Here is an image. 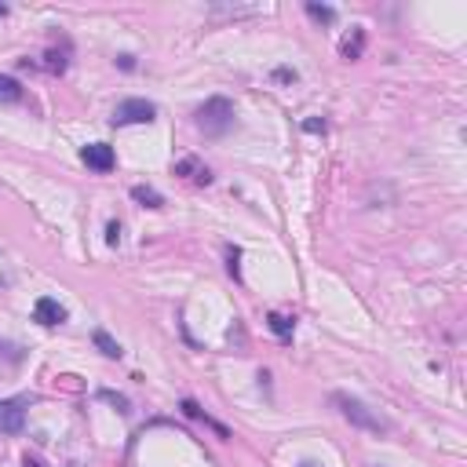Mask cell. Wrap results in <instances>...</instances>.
Instances as JSON below:
<instances>
[{
  "label": "cell",
  "mask_w": 467,
  "mask_h": 467,
  "mask_svg": "<svg viewBox=\"0 0 467 467\" xmlns=\"http://www.w3.org/2000/svg\"><path fill=\"white\" fill-rule=\"evenodd\" d=\"M198 128H201L204 135H227L230 128H234V102L223 99V95L209 99L198 110Z\"/></svg>",
  "instance_id": "obj_2"
},
{
  "label": "cell",
  "mask_w": 467,
  "mask_h": 467,
  "mask_svg": "<svg viewBox=\"0 0 467 467\" xmlns=\"http://www.w3.org/2000/svg\"><path fill=\"white\" fill-rule=\"evenodd\" d=\"M361 44H365V33L354 30V41L343 44V55H347V59H358V55H361Z\"/></svg>",
  "instance_id": "obj_14"
},
{
  "label": "cell",
  "mask_w": 467,
  "mask_h": 467,
  "mask_svg": "<svg viewBox=\"0 0 467 467\" xmlns=\"http://www.w3.org/2000/svg\"><path fill=\"white\" fill-rule=\"evenodd\" d=\"M33 321H41V325H62L66 321V307H59V300H51V296H41L33 307Z\"/></svg>",
  "instance_id": "obj_5"
},
{
  "label": "cell",
  "mask_w": 467,
  "mask_h": 467,
  "mask_svg": "<svg viewBox=\"0 0 467 467\" xmlns=\"http://www.w3.org/2000/svg\"><path fill=\"white\" fill-rule=\"evenodd\" d=\"M102 398H106V401H113V406H117V412H128V398L113 394V391H102Z\"/></svg>",
  "instance_id": "obj_16"
},
{
  "label": "cell",
  "mask_w": 467,
  "mask_h": 467,
  "mask_svg": "<svg viewBox=\"0 0 467 467\" xmlns=\"http://www.w3.org/2000/svg\"><path fill=\"white\" fill-rule=\"evenodd\" d=\"M117 66H121V70H135V59L132 55H117Z\"/></svg>",
  "instance_id": "obj_19"
},
{
  "label": "cell",
  "mask_w": 467,
  "mask_h": 467,
  "mask_svg": "<svg viewBox=\"0 0 467 467\" xmlns=\"http://www.w3.org/2000/svg\"><path fill=\"white\" fill-rule=\"evenodd\" d=\"M238 259H241V252H238V249H230V263H227V270H230L234 278H241V267H238Z\"/></svg>",
  "instance_id": "obj_17"
},
{
  "label": "cell",
  "mask_w": 467,
  "mask_h": 467,
  "mask_svg": "<svg viewBox=\"0 0 467 467\" xmlns=\"http://www.w3.org/2000/svg\"><path fill=\"white\" fill-rule=\"evenodd\" d=\"M303 132H310V135L325 132V121H318V117H307V121H303Z\"/></svg>",
  "instance_id": "obj_15"
},
{
  "label": "cell",
  "mask_w": 467,
  "mask_h": 467,
  "mask_svg": "<svg viewBox=\"0 0 467 467\" xmlns=\"http://www.w3.org/2000/svg\"><path fill=\"white\" fill-rule=\"evenodd\" d=\"M0 15H8V8H4V4H0Z\"/></svg>",
  "instance_id": "obj_22"
},
{
  "label": "cell",
  "mask_w": 467,
  "mask_h": 467,
  "mask_svg": "<svg viewBox=\"0 0 467 467\" xmlns=\"http://www.w3.org/2000/svg\"><path fill=\"white\" fill-rule=\"evenodd\" d=\"M22 423H26V401L22 398L0 401V435H19Z\"/></svg>",
  "instance_id": "obj_4"
},
{
  "label": "cell",
  "mask_w": 467,
  "mask_h": 467,
  "mask_svg": "<svg viewBox=\"0 0 467 467\" xmlns=\"http://www.w3.org/2000/svg\"><path fill=\"white\" fill-rule=\"evenodd\" d=\"M179 409H183V417H190V420H204L209 427H216V431H219V438H230V431H227V427H223V423H216L212 417H204V409H201L193 398H183V406H179Z\"/></svg>",
  "instance_id": "obj_7"
},
{
  "label": "cell",
  "mask_w": 467,
  "mask_h": 467,
  "mask_svg": "<svg viewBox=\"0 0 467 467\" xmlns=\"http://www.w3.org/2000/svg\"><path fill=\"white\" fill-rule=\"evenodd\" d=\"M19 99H22V84L15 77L0 73V102H19Z\"/></svg>",
  "instance_id": "obj_11"
},
{
  "label": "cell",
  "mask_w": 467,
  "mask_h": 467,
  "mask_svg": "<svg viewBox=\"0 0 467 467\" xmlns=\"http://www.w3.org/2000/svg\"><path fill=\"white\" fill-rule=\"evenodd\" d=\"M132 198L142 204V209H161V204H164V198L153 187H132Z\"/></svg>",
  "instance_id": "obj_10"
},
{
  "label": "cell",
  "mask_w": 467,
  "mask_h": 467,
  "mask_svg": "<svg viewBox=\"0 0 467 467\" xmlns=\"http://www.w3.org/2000/svg\"><path fill=\"white\" fill-rule=\"evenodd\" d=\"M22 467H44V464H41V460H30V457H26V464H22Z\"/></svg>",
  "instance_id": "obj_21"
},
{
  "label": "cell",
  "mask_w": 467,
  "mask_h": 467,
  "mask_svg": "<svg viewBox=\"0 0 467 467\" xmlns=\"http://www.w3.org/2000/svg\"><path fill=\"white\" fill-rule=\"evenodd\" d=\"M307 15L318 19V22H336V11H332L329 4H314V0L307 4Z\"/></svg>",
  "instance_id": "obj_13"
},
{
  "label": "cell",
  "mask_w": 467,
  "mask_h": 467,
  "mask_svg": "<svg viewBox=\"0 0 467 467\" xmlns=\"http://www.w3.org/2000/svg\"><path fill=\"white\" fill-rule=\"evenodd\" d=\"M274 77H278V81H296V70H278Z\"/></svg>",
  "instance_id": "obj_20"
},
{
  "label": "cell",
  "mask_w": 467,
  "mask_h": 467,
  "mask_svg": "<svg viewBox=\"0 0 467 467\" xmlns=\"http://www.w3.org/2000/svg\"><path fill=\"white\" fill-rule=\"evenodd\" d=\"M303 467H310V464H303Z\"/></svg>",
  "instance_id": "obj_23"
},
{
  "label": "cell",
  "mask_w": 467,
  "mask_h": 467,
  "mask_svg": "<svg viewBox=\"0 0 467 467\" xmlns=\"http://www.w3.org/2000/svg\"><path fill=\"white\" fill-rule=\"evenodd\" d=\"M267 325H270V332H278L281 340H289L296 321H292V318H285V314H270V318H267Z\"/></svg>",
  "instance_id": "obj_12"
},
{
  "label": "cell",
  "mask_w": 467,
  "mask_h": 467,
  "mask_svg": "<svg viewBox=\"0 0 467 467\" xmlns=\"http://www.w3.org/2000/svg\"><path fill=\"white\" fill-rule=\"evenodd\" d=\"M92 340H95V347H99L106 358H121V343H117L106 329H95V332H92Z\"/></svg>",
  "instance_id": "obj_9"
},
{
  "label": "cell",
  "mask_w": 467,
  "mask_h": 467,
  "mask_svg": "<svg viewBox=\"0 0 467 467\" xmlns=\"http://www.w3.org/2000/svg\"><path fill=\"white\" fill-rule=\"evenodd\" d=\"M81 158L88 168H95V172H110L113 168V146H106V142H92V146L81 150Z\"/></svg>",
  "instance_id": "obj_6"
},
{
  "label": "cell",
  "mask_w": 467,
  "mask_h": 467,
  "mask_svg": "<svg viewBox=\"0 0 467 467\" xmlns=\"http://www.w3.org/2000/svg\"><path fill=\"white\" fill-rule=\"evenodd\" d=\"M175 175H193L198 183H212V172L209 168H201L193 158H183V161H175Z\"/></svg>",
  "instance_id": "obj_8"
},
{
  "label": "cell",
  "mask_w": 467,
  "mask_h": 467,
  "mask_svg": "<svg viewBox=\"0 0 467 467\" xmlns=\"http://www.w3.org/2000/svg\"><path fill=\"white\" fill-rule=\"evenodd\" d=\"M153 117H158V106H153V102H146V99H124V102H117V110H113L110 121L117 128H124V124H150Z\"/></svg>",
  "instance_id": "obj_3"
},
{
  "label": "cell",
  "mask_w": 467,
  "mask_h": 467,
  "mask_svg": "<svg viewBox=\"0 0 467 467\" xmlns=\"http://www.w3.org/2000/svg\"><path fill=\"white\" fill-rule=\"evenodd\" d=\"M106 241H110V245H117V241H121V223H117V219L106 227Z\"/></svg>",
  "instance_id": "obj_18"
},
{
  "label": "cell",
  "mask_w": 467,
  "mask_h": 467,
  "mask_svg": "<svg viewBox=\"0 0 467 467\" xmlns=\"http://www.w3.org/2000/svg\"><path fill=\"white\" fill-rule=\"evenodd\" d=\"M332 406L340 409V417L343 420H350L354 427H361V431H372V435H383L387 431V423L376 417V412L365 406V401H358V398H350V394H343V391H336L332 394Z\"/></svg>",
  "instance_id": "obj_1"
}]
</instances>
